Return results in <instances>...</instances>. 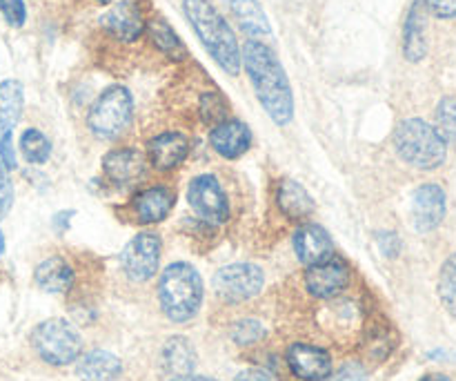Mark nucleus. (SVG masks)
I'll list each match as a JSON object with an SVG mask.
<instances>
[{
  "mask_svg": "<svg viewBox=\"0 0 456 381\" xmlns=\"http://www.w3.org/2000/svg\"><path fill=\"white\" fill-rule=\"evenodd\" d=\"M145 31L147 36H150L151 43H154V47L159 49L160 54H165L169 61H176V62L185 61L187 58L185 43H183L181 36L174 31V27L169 25L163 16L150 18L145 25Z\"/></svg>",
  "mask_w": 456,
  "mask_h": 381,
  "instance_id": "nucleus-26",
  "label": "nucleus"
},
{
  "mask_svg": "<svg viewBox=\"0 0 456 381\" xmlns=\"http://www.w3.org/2000/svg\"><path fill=\"white\" fill-rule=\"evenodd\" d=\"M428 12L435 13L436 18H456V0H423Z\"/></svg>",
  "mask_w": 456,
  "mask_h": 381,
  "instance_id": "nucleus-37",
  "label": "nucleus"
},
{
  "mask_svg": "<svg viewBox=\"0 0 456 381\" xmlns=\"http://www.w3.org/2000/svg\"><path fill=\"white\" fill-rule=\"evenodd\" d=\"M221 3L225 4L227 12L232 13V18L239 22L240 29H243L245 34L254 36V40L272 34L267 13L263 12L258 0H221Z\"/></svg>",
  "mask_w": 456,
  "mask_h": 381,
  "instance_id": "nucleus-25",
  "label": "nucleus"
},
{
  "mask_svg": "<svg viewBox=\"0 0 456 381\" xmlns=\"http://www.w3.org/2000/svg\"><path fill=\"white\" fill-rule=\"evenodd\" d=\"M368 344V355L374 357V360H383V357L390 355L392 351V342H390V333L387 328H377L368 335L365 339Z\"/></svg>",
  "mask_w": 456,
  "mask_h": 381,
  "instance_id": "nucleus-32",
  "label": "nucleus"
},
{
  "mask_svg": "<svg viewBox=\"0 0 456 381\" xmlns=\"http://www.w3.org/2000/svg\"><path fill=\"white\" fill-rule=\"evenodd\" d=\"M395 150L412 168L436 170L448 156V143L428 120L405 119L396 125Z\"/></svg>",
  "mask_w": 456,
  "mask_h": 381,
  "instance_id": "nucleus-4",
  "label": "nucleus"
},
{
  "mask_svg": "<svg viewBox=\"0 0 456 381\" xmlns=\"http://www.w3.org/2000/svg\"><path fill=\"white\" fill-rule=\"evenodd\" d=\"M209 145L218 156L236 161L252 147V132L239 119H227L209 129Z\"/></svg>",
  "mask_w": 456,
  "mask_h": 381,
  "instance_id": "nucleus-18",
  "label": "nucleus"
},
{
  "mask_svg": "<svg viewBox=\"0 0 456 381\" xmlns=\"http://www.w3.org/2000/svg\"><path fill=\"white\" fill-rule=\"evenodd\" d=\"M212 286L221 302L239 306V303L252 302L263 293L265 275L256 263H230L214 275Z\"/></svg>",
  "mask_w": 456,
  "mask_h": 381,
  "instance_id": "nucleus-7",
  "label": "nucleus"
},
{
  "mask_svg": "<svg viewBox=\"0 0 456 381\" xmlns=\"http://www.w3.org/2000/svg\"><path fill=\"white\" fill-rule=\"evenodd\" d=\"M352 284V270L341 257H330L325 261L314 263V266L305 268L303 275V286L310 293V297L321 299V302H330V299H338Z\"/></svg>",
  "mask_w": 456,
  "mask_h": 381,
  "instance_id": "nucleus-10",
  "label": "nucleus"
},
{
  "mask_svg": "<svg viewBox=\"0 0 456 381\" xmlns=\"http://www.w3.org/2000/svg\"><path fill=\"white\" fill-rule=\"evenodd\" d=\"M230 337L236 346L249 348L254 344L263 342L265 339V326L258 319H252V317H245V319H239L230 328Z\"/></svg>",
  "mask_w": 456,
  "mask_h": 381,
  "instance_id": "nucleus-30",
  "label": "nucleus"
},
{
  "mask_svg": "<svg viewBox=\"0 0 456 381\" xmlns=\"http://www.w3.org/2000/svg\"><path fill=\"white\" fill-rule=\"evenodd\" d=\"M176 205V192L167 186H151L138 192L129 203L134 219L142 226H154L165 221Z\"/></svg>",
  "mask_w": 456,
  "mask_h": 381,
  "instance_id": "nucleus-16",
  "label": "nucleus"
},
{
  "mask_svg": "<svg viewBox=\"0 0 456 381\" xmlns=\"http://www.w3.org/2000/svg\"><path fill=\"white\" fill-rule=\"evenodd\" d=\"M240 65H245L249 83L263 110L276 125H288L294 119V94L285 67L270 45L248 40L240 49Z\"/></svg>",
  "mask_w": 456,
  "mask_h": 381,
  "instance_id": "nucleus-1",
  "label": "nucleus"
},
{
  "mask_svg": "<svg viewBox=\"0 0 456 381\" xmlns=\"http://www.w3.org/2000/svg\"><path fill=\"white\" fill-rule=\"evenodd\" d=\"M163 254V241L156 232H138L120 253V268L132 284H147L156 277Z\"/></svg>",
  "mask_w": 456,
  "mask_h": 381,
  "instance_id": "nucleus-8",
  "label": "nucleus"
},
{
  "mask_svg": "<svg viewBox=\"0 0 456 381\" xmlns=\"http://www.w3.org/2000/svg\"><path fill=\"white\" fill-rule=\"evenodd\" d=\"M285 364L298 381H325L334 373L332 355L325 348L305 342H297L288 348Z\"/></svg>",
  "mask_w": 456,
  "mask_h": 381,
  "instance_id": "nucleus-13",
  "label": "nucleus"
},
{
  "mask_svg": "<svg viewBox=\"0 0 456 381\" xmlns=\"http://www.w3.org/2000/svg\"><path fill=\"white\" fill-rule=\"evenodd\" d=\"M18 147H20L22 159L29 165H45L52 156V141L36 128H27L20 134Z\"/></svg>",
  "mask_w": 456,
  "mask_h": 381,
  "instance_id": "nucleus-27",
  "label": "nucleus"
},
{
  "mask_svg": "<svg viewBox=\"0 0 456 381\" xmlns=\"http://www.w3.org/2000/svg\"><path fill=\"white\" fill-rule=\"evenodd\" d=\"M436 132L456 145V98H444L436 107Z\"/></svg>",
  "mask_w": 456,
  "mask_h": 381,
  "instance_id": "nucleus-31",
  "label": "nucleus"
},
{
  "mask_svg": "<svg viewBox=\"0 0 456 381\" xmlns=\"http://www.w3.org/2000/svg\"><path fill=\"white\" fill-rule=\"evenodd\" d=\"M374 241H377V245H379V250H381L383 257L395 259L401 254V236L396 235V232L381 230V232H377Z\"/></svg>",
  "mask_w": 456,
  "mask_h": 381,
  "instance_id": "nucleus-35",
  "label": "nucleus"
},
{
  "mask_svg": "<svg viewBox=\"0 0 456 381\" xmlns=\"http://www.w3.org/2000/svg\"><path fill=\"white\" fill-rule=\"evenodd\" d=\"M0 254H4V235L0 232Z\"/></svg>",
  "mask_w": 456,
  "mask_h": 381,
  "instance_id": "nucleus-42",
  "label": "nucleus"
},
{
  "mask_svg": "<svg viewBox=\"0 0 456 381\" xmlns=\"http://www.w3.org/2000/svg\"><path fill=\"white\" fill-rule=\"evenodd\" d=\"M76 375L80 381H116L123 375V361L114 352L94 348L76 361Z\"/></svg>",
  "mask_w": 456,
  "mask_h": 381,
  "instance_id": "nucleus-21",
  "label": "nucleus"
},
{
  "mask_svg": "<svg viewBox=\"0 0 456 381\" xmlns=\"http://www.w3.org/2000/svg\"><path fill=\"white\" fill-rule=\"evenodd\" d=\"M12 170H7V165L0 161V221L9 214L13 205V183L12 177H9Z\"/></svg>",
  "mask_w": 456,
  "mask_h": 381,
  "instance_id": "nucleus-34",
  "label": "nucleus"
},
{
  "mask_svg": "<svg viewBox=\"0 0 456 381\" xmlns=\"http://www.w3.org/2000/svg\"><path fill=\"white\" fill-rule=\"evenodd\" d=\"M439 299L445 311L456 319V253L444 261L439 272Z\"/></svg>",
  "mask_w": 456,
  "mask_h": 381,
  "instance_id": "nucleus-29",
  "label": "nucleus"
},
{
  "mask_svg": "<svg viewBox=\"0 0 456 381\" xmlns=\"http://www.w3.org/2000/svg\"><path fill=\"white\" fill-rule=\"evenodd\" d=\"M0 13L4 16L7 25L22 27L27 22L25 0H0Z\"/></svg>",
  "mask_w": 456,
  "mask_h": 381,
  "instance_id": "nucleus-33",
  "label": "nucleus"
},
{
  "mask_svg": "<svg viewBox=\"0 0 456 381\" xmlns=\"http://www.w3.org/2000/svg\"><path fill=\"white\" fill-rule=\"evenodd\" d=\"M134 119V96L125 85L102 89L87 112V129L98 141H116Z\"/></svg>",
  "mask_w": 456,
  "mask_h": 381,
  "instance_id": "nucleus-5",
  "label": "nucleus"
},
{
  "mask_svg": "<svg viewBox=\"0 0 456 381\" xmlns=\"http://www.w3.org/2000/svg\"><path fill=\"white\" fill-rule=\"evenodd\" d=\"M421 381H452L448 377V375H441V373H432V375H426Z\"/></svg>",
  "mask_w": 456,
  "mask_h": 381,
  "instance_id": "nucleus-41",
  "label": "nucleus"
},
{
  "mask_svg": "<svg viewBox=\"0 0 456 381\" xmlns=\"http://www.w3.org/2000/svg\"><path fill=\"white\" fill-rule=\"evenodd\" d=\"M325 381H368V370L359 361H350V364L341 366L337 373L330 375Z\"/></svg>",
  "mask_w": 456,
  "mask_h": 381,
  "instance_id": "nucleus-36",
  "label": "nucleus"
},
{
  "mask_svg": "<svg viewBox=\"0 0 456 381\" xmlns=\"http://www.w3.org/2000/svg\"><path fill=\"white\" fill-rule=\"evenodd\" d=\"M98 4H111V3H116V0H96Z\"/></svg>",
  "mask_w": 456,
  "mask_h": 381,
  "instance_id": "nucleus-43",
  "label": "nucleus"
},
{
  "mask_svg": "<svg viewBox=\"0 0 456 381\" xmlns=\"http://www.w3.org/2000/svg\"><path fill=\"white\" fill-rule=\"evenodd\" d=\"M31 348L36 355L49 366H62L76 364L85 351V344L80 333L71 321L53 317V319L40 321L34 330H31Z\"/></svg>",
  "mask_w": 456,
  "mask_h": 381,
  "instance_id": "nucleus-6",
  "label": "nucleus"
},
{
  "mask_svg": "<svg viewBox=\"0 0 456 381\" xmlns=\"http://www.w3.org/2000/svg\"><path fill=\"white\" fill-rule=\"evenodd\" d=\"M25 89L16 79L0 83V161L7 170H16V147H13V129L22 116Z\"/></svg>",
  "mask_w": 456,
  "mask_h": 381,
  "instance_id": "nucleus-11",
  "label": "nucleus"
},
{
  "mask_svg": "<svg viewBox=\"0 0 456 381\" xmlns=\"http://www.w3.org/2000/svg\"><path fill=\"white\" fill-rule=\"evenodd\" d=\"M34 281L43 293L67 294L76 284V272L71 263L62 257H47L36 266Z\"/></svg>",
  "mask_w": 456,
  "mask_h": 381,
  "instance_id": "nucleus-20",
  "label": "nucleus"
},
{
  "mask_svg": "<svg viewBox=\"0 0 456 381\" xmlns=\"http://www.w3.org/2000/svg\"><path fill=\"white\" fill-rule=\"evenodd\" d=\"M276 203L279 210L292 221H305L314 214L316 203L310 196V192L294 178H283L276 190Z\"/></svg>",
  "mask_w": 456,
  "mask_h": 381,
  "instance_id": "nucleus-22",
  "label": "nucleus"
},
{
  "mask_svg": "<svg viewBox=\"0 0 456 381\" xmlns=\"http://www.w3.org/2000/svg\"><path fill=\"white\" fill-rule=\"evenodd\" d=\"M147 159L136 147H116L102 156V174L116 190H127L145 178Z\"/></svg>",
  "mask_w": 456,
  "mask_h": 381,
  "instance_id": "nucleus-12",
  "label": "nucleus"
},
{
  "mask_svg": "<svg viewBox=\"0 0 456 381\" xmlns=\"http://www.w3.org/2000/svg\"><path fill=\"white\" fill-rule=\"evenodd\" d=\"M426 3L423 0H414L410 7L408 18L403 25V56L410 62L423 61L428 54V40H426Z\"/></svg>",
  "mask_w": 456,
  "mask_h": 381,
  "instance_id": "nucleus-23",
  "label": "nucleus"
},
{
  "mask_svg": "<svg viewBox=\"0 0 456 381\" xmlns=\"http://www.w3.org/2000/svg\"><path fill=\"white\" fill-rule=\"evenodd\" d=\"M190 156V138L181 132L156 134L147 143V161L159 172H172L181 168Z\"/></svg>",
  "mask_w": 456,
  "mask_h": 381,
  "instance_id": "nucleus-17",
  "label": "nucleus"
},
{
  "mask_svg": "<svg viewBox=\"0 0 456 381\" xmlns=\"http://www.w3.org/2000/svg\"><path fill=\"white\" fill-rule=\"evenodd\" d=\"M227 114H230V101L223 96V92L218 89H209L200 96L199 101V116L205 125H218L223 120H227Z\"/></svg>",
  "mask_w": 456,
  "mask_h": 381,
  "instance_id": "nucleus-28",
  "label": "nucleus"
},
{
  "mask_svg": "<svg viewBox=\"0 0 456 381\" xmlns=\"http://www.w3.org/2000/svg\"><path fill=\"white\" fill-rule=\"evenodd\" d=\"M234 381H272L267 377L265 370H258V369H245L236 375Z\"/></svg>",
  "mask_w": 456,
  "mask_h": 381,
  "instance_id": "nucleus-39",
  "label": "nucleus"
},
{
  "mask_svg": "<svg viewBox=\"0 0 456 381\" xmlns=\"http://www.w3.org/2000/svg\"><path fill=\"white\" fill-rule=\"evenodd\" d=\"M292 244L294 254L305 268L334 257L332 236L323 226H316V223H305V226L297 228Z\"/></svg>",
  "mask_w": 456,
  "mask_h": 381,
  "instance_id": "nucleus-19",
  "label": "nucleus"
},
{
  "mask_svg": "<svg viewBox=\"0 0 456 381\" xmlns=\"http://www.w3.org/2000/svg\"><path fill=\"white\" fill-rule=\"evenodd\" d=\"M183 12L196 31L203 47L214 58L223 71L239 76L240 71V47L234 31L227 25L223 13L209 0H183Z\"/></svg>",
  "mask_w": 456,
  "mask_h": 381,
  "instance_id": "nucleus-2",
  "label": "nucleus"
},
{
  "mask_svg": "<svg viewBox=\"0 0 456 381\" xmlns=\"http://www.w3.org/2000/svg\"><path fill=\"white\" fill-rule=\"evenodd\" d=\"M98 22H101V27L111 38L120 40V43H134V40H138L147 25L141 4L134 3V0H120V3L111 4Z\"/></svg>",
  "mask_w": 456,
  "mask_h": 381,
  "instance_id": "nucleus-14",
  "label": "nucleus"
},
{
  "mask_svg": "<svg viewBox=\"0 0 456 381\" xmlns=\"http://www.w3.org/2000/svg\"><path fill=\"white\" fill-rule=\"evenodd\" d=\"M187 203L205 226H223L230 219V201L214 174H199L187 186Z\"/></svg>",
  "mask_w": 456,
  "mask_h": 381,
  "instance_id": "nucleus-9",
  "label": "nucleus"
},
{
  "mask_svg": "<svg viewBox=\"0 0 456 381\" xmlns=\"http://www.w3.org/2000/svg\"><path fill=\"white\" fill-rule=\"evenodd\" d=\"M159 306L172 324H187L199 315L205 297L200 272L191 263H169L159 279Z\"/></svg>",
  "mask_w": 456,
  "mask_h": 381,
  "instance_id": "nucleus-3",
  "label": "nucleus"
},
{
  "mask_svg": "<svg viewBox=\"0 0 456 381\" xmlns=\"http://www.w3.org/2000/svg\"><path fill=\"white\" fill-rule=\"evenodd\" d=\"M71 219H74V210H62V212H58L56 217L52 219V223H53V228H56V232L58 235H65L67 230H69V223H71Z\"/></svg>",
  "mask_w": 456,
  "mask_h": 381,
  "instance_id": "nucleus-38",
  "label": "nucleus"
},
{
  "mask_svg": "<svg viewBox=\"0 0 456 381\" xmlns=\"http://www.w3.org/2000/svg\"><path fill=\"white\" fill-rule=\"evenodd\" d=\"M445 217V192L436 183H426L412 195V223L417 232L436 230Z\"/></svg>",
  "mask_w": 456,
  "mask_h": 381,
  "instance_id": "nucleus-15",
  "label": "nucleus"
},
{
  "mask_svg": "<svg viewBox=\"0 0 456 381\" xmlns=\"http://www.w3.org/2000/svg\"><path fill=\"white\" fill-rule=\"evenodd\" d=\"M172 381H216V379L200 377V375H185V377H174Z\"/></svg>",
  "mask_w": 456,
  "mask_h": 381,
  "instance_id": "nucleus-40",
  "label": "nucleus"
},
{
  "mask_svg": "<svg viewBox=\"0 0 456 381\" xmlns=\"http://www.w3.org/2000/svg\"><path fill=\"white\" fill-rule=\"evenodd\" d=\"M196 364H199V360H196V351L190 339L176 335V337H169L165 342L163 351H160V366H163L165 373L172 375V379L194 375Z\"/></svg>",
  "mask_w": 456,
  "mask_h": 381,
  "instance_id": "nucleus-24",
  "label": "nucleus"
}]
</instances>
